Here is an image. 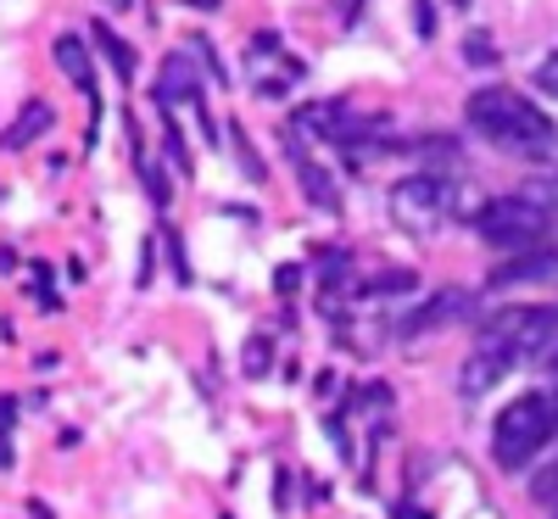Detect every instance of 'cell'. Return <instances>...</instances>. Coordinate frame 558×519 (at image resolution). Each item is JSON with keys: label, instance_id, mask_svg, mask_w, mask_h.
Returning <instances> with one entry per match:
<instances>
[{"label": "cell", "instance_id": "cell-11", "mask_svg": "<svg viewBox=\"0 0 558 519\" xmlns=\"http://www.w3.org/2000/svg\"><path fill=\"white\" fill-rule=\"evenodd\" d=\"M96 39L107 45V57H112V68H118V79H134V57H129V45H123V39H118L112 28H101V23H96Z\"/></svg>", "mask_w": 558, "mask_h": 519}, {"label": "cell", "instance_id": "cell-12", "mask_svg": "<svg viewBox=\"0 0 558 519\" xmlns=\"http://www.w3.org/2000/svg\"><path fill=\"white\" fill-rule=\"evenodd\" d=\"M463 57H470L475 68H486V62H497V45H492V34H486V28H475L470 39H463Z\"/></svg>", "mask_w": 558, "mask_h": 519}, {"label": "cell", "instance_id": "cell-10", "mask_svg": "<svg viewBox=\"0 0 558 519\" xmlns=\"http://www.w3.org/2000/svg\"><path fill=\"white\" fill-rule=\"evenodd\" d=\"M463 307H470V297H436V302H425L418 307V318H408V329H430V324H441V318H458Z\"/></svg>", "mask_w": 558, "mask_h": 519}, {"label": "cell", "instance_id": "cell-7", "mask_svg": "<svg viewBox=\"0 0 558 519\" xmlns=\"http://www.w3.org/2000/svg\"><path fill=\"white\" fill-rule=\"evenodd\" d=\"M291 152H296V140H291ZM296 173H302V191H307V196H313L324 213H336V207H341V196L330 191V173H324V168H313L302 152H296Z\"/></svg>", "mask_w": 558, "mask_h": 519}, {"label": "cell", "instance_id": "cell-13", "mask_svg": "<svg viewBox=\"0 0 558 519\" xmlns=\"http://www.w3.org/2000/svg\"><path fill=\"white\" fill-rule=\"evenodd\" d=\"M531 84H536V89H547V96H558V51H547V57L531 68Z\"/></svg>", "mask_w": 558, "mask_h": 519}, {"label": "cell", "instance_id": "cell-5", "mask_svg": "<svg viewBox=\"0 0 558 519\" xmlns=\"http://www.w3.org/2000/svg\"><path fill=\"white\" fill-rule=\"evenodd\" d=\"M57 68L84 89V96H96V68H89V51H84L78 34H62V39H57Z\"/></svg>", "mask_w": 558, "mask_h": 519}, {"label": "cell", "instance_id": "cell-6", "mask_svg": "<svg viewBox=\"0 0 558 519\" xmlns=\"http://www.w3.org/2000/svg\"><path fill=\"white\" fill-rule=\"evenodd\" d=\"M162 101H191V107H202L196 73H191V62H184V57H168V62H162Z\"/></svg>", "mask_w": 558, "mask_h": 519}, {"label": "cell", "instance_id": "cell-9", "mask_svg": "<svg viewBox=\"0 0 558 519\" xmlns=\"http://www.w3.org/2000/svg\"><path fill=\"white\" fill-rule=\"evenodd\" d=\"M558 274V252H542V257H520V263H508L497 279L502 286H514V279H553Z\"/></svg>", "mask_w": 558, "mask_h": 519}, {"label": "cell", "instance_id": "cell-3", "mask_svg": "<svg viewBox=\"0 0 558 519\" xmlns=\"http://www.w3.org/2000/svg\"><path fill=\"white\" fill-rule=\"evenodd\" d=\"M475 229L492 246H536L547 234V207L531 196H502V202H486L475 213Z\"/></svg>", "mask_w": 558, "mask_h": 519}, {"label": "cell", "instance_id": "cell-2", "mask_svg": "<svg viewBox=\"0 0 558 519\" xmlns=\"http://www.w3.org/2000/svg\"><path fill=\"white\" fill-rule=\"evenodd\" d=\"M558 424V402L542 391H525L514 402H502V413L492 419V452L502 469H520L525 458H536Z\"/></svg>", "mask_w": 558, "mask_h": 519}, {"label": "cell", "instance_id": "cell-4", "mask_svg": "<svg viewBox=\"0 0 558 519\" xmlns=\"http://www.w3.org/2000/svg\"><path fill=\"white\" fill-rule=\"evenodd\" d=\"M458 202V184L447 173H413L391 191V218L408 224V229H436Z\"/></svg>", "mask_w": 558, "mask_h": 519}, {"label": "cell", "instance_id": "cell-1", "mask_svg": "<svg viewBox=\"0 0 558 519\" xmlns=\"http://www.w3.org/2000/svg\"><path fill=\"white\" fill-rule=\"evenodd\" d=\"M463 118H470V129L475 134H486L492 146H502V152H520V157H547V152H558V129H553V118H542L520 89H475L470 96V107H463Z\"/></svg>", "mask_w": 558, "mask_h": 519}, {"label": "cell", "instance_id": "cell-14", "mask_svg": "<svg viewBox=\"0 0 558 519\" xmlns=\"http://www.w3.org/2000/svg\"><path fill=\"white\" fill-rule=\"evenodd\" d=\"M191 7H202V12H207V7H218V0H191Z\"/></svg>", "mask_w": 558, "mask_h": 519}, {"label": "cell", "instance_id": "cell-8", "mask_svg": "<svg viewBox=\"0 0 558 519\" xmlns=\"http://www.w3.org/2000/svg\"><path fill=\"white\" fill-rule=\"evenodd\" d=\"M45 129H51V107H45V101H28V107L17 112V123L7 129V146H12V152H23L28 140H34V134H45Z\"/></svg>", "mask_w": 558, "mask_h": 519}]
</instances>
